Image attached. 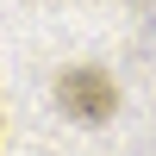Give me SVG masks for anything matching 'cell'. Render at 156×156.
I'll use <instances>...</instances> for the list:
<instances>
[{"instance_id": "6da1fadb", "label": "cell", "mask_w": 156, "mask_h": 156, "mask_svg": "<svg viewBox=\"0 0 156 156\" xmlns=\"http://www.w3.org/2000/svg\"><path fill=\"white\" fill-rule=\"evenodd\" d=\"M56 100H62V112H69V119H81V125L112 119V106H119L112 75H100V69H69V75L56 81Z\"/></svg>"}]
</instances>
